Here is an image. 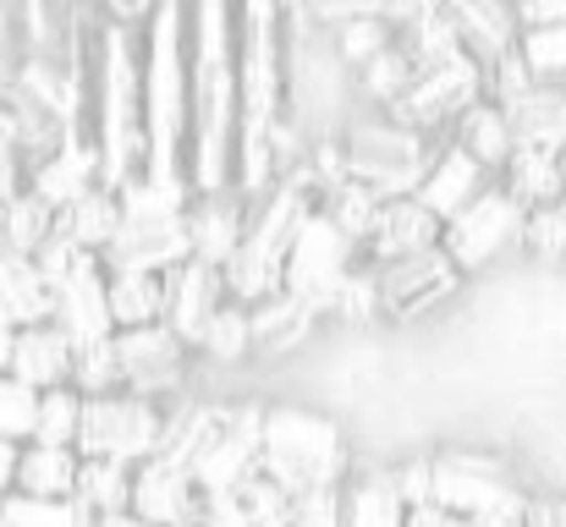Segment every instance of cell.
<instances>
[{
    "mask_svg": "<svg viewBox=\"0 0 566 527\" xmlns=\"http://www.w3.org/2000/svg\"><path fill=\"white\" fill-rule=\"evenodd\" d=\"M237 192L259 203L281 176V127L292 122L286 88V11L281 6H237Z\"/></svg>",
    "mask_w": 566,
    "mask_h": 527,
    "instance_id": "6da1fadb",
    "label": "cell"
},
{
    "mask_svg": "<svg viewBox=\"0 0 566 527\" xmlns=\"http://www.w3.org/2000/svg\"><path fill=\"white\" fill-rule=\"evenodd\" d=\"M188 61H192V133L188 181L198 198L237 192V6H188Z\"/></svg>",
    "mask_w": 566,
    "mask_h": 527,
    "instance_id": "7a4b0ae2",
    "label": "cell"
},
{
    "mask_svg": "<svg viewBox=\"0 0 566 527\" xmlns=\"http://www.w3.org/2000/svg\"><path fill=\"white\" fill-rule=\"evenodd\" d=\"M88 138L99 149L105 187L122 192L133 176L149 171L144 133V28L111 22L99 6L94 50H88Z\"/></svg>",
    "mask_w": 566,
    "mask_h": 527,
    "instance_id": "3957f363",
    "label": "cell"
},
{
    "mask_svg": "<svg viewBox=\"0 0 566 527\" xmlns=\"http://www.w3.org/2000/svg\"><path fill=\"white\" fill-rule=\"evenodd\" d=\"M144 133H149V171L188 176V133H192L188 6H155V17L144 28Z\"/></svg>",
    "mask_w": 566,
    "mask_h": 527,
    "instance_id": "277c9868",
    "label": "cell"
},
{
    "mask_svg": "<svg viewBox=\"0 0 566 527\" xmlns=\"http://www.w3.org/2000/svg\"><path fill=\"white\" fill-rule=\"evenodd\" d=\"M259 473L275 478L292 500L347 489L353 478V451L336 418L308 412V407H270L264 412V456Z\"/></svg>",
    "mask_w": 566,
    "mask_h": 527,
    "instance_id": "5b68a950",
    "label": "cell"
},
{
    "mask_svg": "<svg viewBox=\"0 0 566 527\" xmlns=\"http://www.w3.org/2000/svg\"><path fill=\"white\" fill-rule=\"evenodd\" d=\"M451 138H423L379 110H364L347 133H342V155H347V176L364 181L369 192H379L385 203L396 198H418V187L429 181L440 149Z\"/></svg>",
    "mask_w": 566,
    "mask_h": 527,
    "instance_id": "8992f818",
    "label": "cell"
},
{
    "mask_svg": "<svg viewBox=\"0 0 566 527\" xmlns=\"http://www.w3.org/2000/svg\"><path fill=\"white\" fill-rule=\"evenodd\" d=\"M171 434V407L116 390V396H94L83 407V434H77V456L83 462H122V467H144L166 451Z\"/></svg>",
    "mask_w": 566,
    "mask_h": 527,
    "instance_id": "52a82bcc",
    "label": "cell"
},
{
    "mask_svg": "<svg viewBox=\"0 0 566 527\" xmlns=\"http://www.w3.org/2000/svg\"><path fill=\"white\" fill-rule=\"evenodd\" d=\"M434 462V500L440 512H451L457 523H495V517H528V489L512 478V467L501 456H479V451H440Z\"/></svg>",
    "mask_w": 566,
    "mask_h": 527,
    "instance_id": "ba28073f",
    "label": "cell"
},
{
    "mask_svg": "<svg viewBox=\"0 0 566 527\" xmlns=\"http://www.w3.org/2000/svg\"><path fill=\"white\" fill-rule=\"evenodd\" d=\"M358 259H364V247H358L325 209H314V214L303 220L292 253H286V292L325 319L331 303H336V292L347 286V275H358Z\"/></svg>",
    "mask_w": 566,
    "mask_h": 527,
    "instance_id": "9c48e42d",
    "label": "cell"
},
{
    "mask_svg": "<svg viewBox=\"0 0 566 527\" xmlns=\"http://www.w3.org/2000/svg\"><path fill=\"white\" fill-rule=\"evenodd\" d=\"M484 99H490L484 66H479L473 55H457V61L423 72V77L407 88V99H401L396 110H385V116L401 122V127H412V133H423V138H451L457 122H462L473 105H484Z\"/></svg>",
    "mask_w": 566,
    "mask_h": 527,
    "instance_id": "30bf717a",
    "label": "cell"
},
{
    "mask_svg": "<svg viewBox=\"0 0 566 527\" xmlns=\"http://www.w3.org/2000/svg\"><path fill=\"white\" fill-rule=\"evenodd\" d=\"M528 209L495 181L479 203H468L451 225H446V236H440V247L451 253V264L462 270V275H479V270H490L501 253H512V247H523V236H528Z\"/></svg>",
    "mask_w": 566,
    "mask_h": 527,
    "instance_id": "8fae6325",
    "label": "cell"
},
{
    "mask_svg": "<svg viewBox=\"0 0 566 527\" xmlns=\"http://www.w3.org/2000/svg\"><path fill=\"white\" fill-rule=\"evenodd\" d=\"M264 412L270 407H253V401H237V407H220L214 418V434L203 440V451L192 456V484L203 495H237L253 473H259V456H264Z\"/></svg>",
    "mask_w": 566,
    "mask_h": 527,
    "instance_id": "7c38bea8",
    "label": "cell"
},
{
    "mask_svg": "<svg viewBox=\"0 0 566 527\" xmlns=\"http://www.w3.org/2000/svg\"><path fill=\"white\" fill-rule=\"evenodd\" d=\"M55 330L72 341L77 351L88 347H105V341H116V314H111V270H105V259H94V253H83L55 286Z\"/></svg>",
    "mask_w": 566,
    "mask_h": 527,
    "instance_id": "4fadbf2b",
    "label": "cell"
},
{
    "mask_svg": "<svg viewBox=\"0 0 566 527\" xmlns=\"http://www.w3.org/2000/svg\"><path fill=\"white\" fill-rule=\"evenodd\" d=\"M375 281H379V314H385V319H423V314L446 308V303L462 292L468 275L451 264L446 247H434V253L385 264V270H375Z\"/></svg>",
    "mask_w": 566,
    "mask_h": 527,
    "instance_id": "5bb4252c",
    "label": "cell"
},
{
    "mask_svg": "<svg viewBox=\"0 0 566 527\" xmlns=\"http://www.w3.org/2000/svg\"><path fill=\"white\" fill-rule=\"evenodd\" d=\"M192 264V225L188 220H127L122 236L105 253L111 275H177Z\"/></svg>",
    "mask_w": 566,
    "mask_h": 527,
    "instance_id": "9a60e30c",
    "label": "cell"
},
{
    "mask_svg": "<svg viewBox=\"0 0 566 527\" xmlns=\"http://www.w3.org/2000/svg\"><path fill=\"white\" fill-rule=\"evenodd\" d=\"M133 512L155 527H192L203 512V489L192 484V473L171 456H155L133 473Z\"/></svg>",
    "mask_w": 566,
    "mask_h": 527,
    "instance_id": "2e32d148",
    "label": "cell"
},
{
    "mask_svg": "<svg viewBox=\"0 0 566 527\" xmlns=\"http://www.w3.org/2000/svg\"><path fill=\"white\" fill-rule=\"evenodd\" d=\"M94 187H105V166H99V149H94L88 133H72L50 160H39V166L28 171V192H39L55 214L77 209Z\"/></svg>",
    "mask_w": 566,
    "mask_h": 527,
    "instance_id": "e0dca14e",
    "label": "cell"
},
{
    "mask_svg": "<svg viewBox=\"0 0 566 527\" xmlns=\"http://www.w3.org/2000/svg\"><path fill=\"white\" fill-rule=\"evenodd\" d=\"M440 236H446V225L418 203V198H396V203H385L375 220V236H369V247H364V264H401V259H418V253H434L440 247Z\"/></svg>",
    "mask_w": 566,
    "mask_h": 527,
    "instance_id": "ac0fdd59",
    "label": "cell"
},
{
    "mask_svg": "<svg viewBox=\"0 0 566 527\" xmlns=\"http://www.w3.org/2000/svg\"><path fill=\"white\" fill-rule=\"evenodd\" d=\"M231 297H226V275L214 270V264H182L177 275H166V325L198 347V336L209 330V319L226 308Z\"/></svg>",
    "mask_w": 566,
    "mask_h": 527,
    "instance_id": "d6986e66",
    "label": "cell"
},
{
    "mask_svg": "<svg viewBox=\"0 0 566 527\" xmlns=\"http://www.w3.org/2000/svg\"><path fill=\"white\" fill-rule=\"evenodd\" d=\"M490 187H495V176L484 171L462 144H446L440 160H434V171H429V181L418 187V203H423L440 225H451V220H457L468 203H479Z\"/></svg>",
    "mask_w": 566,
    "mask_h": 527,
    "instance_id": "ffe728a7",
    "label": "cell"
},
{
    "mask_svg": "<svg viewBox=\"0 0 566 527\" xmlns=\"http://www.w3.org/2000/svg\"><path fill=\"white\" fill-rule=\"evenodd\" d=\"M451 22H457V39H462V55H473L484 66V77L523 50V11L512 6H451Z\"/></svg>",
    "mask_w": 566,
    "mask_h": 527,
    "instance_id": "44dd1931",
    "label": "cell"
},
{
    "mask_svg": "<svg viewBox=\"0 0 566 527\" xmlns=\"http://www.w3.org/2000/svg\"><path fill=\"white\" fill-rule=\"evenodd\" d=\"M50 319H55V292H50L39 259L0 247V325L22 336V330H39Z\"/></svg>",
    "mask_w": 566,
    "mask_h": 527,
    "instance_id": "7402d4cb",
    "label": "cell"
},
{
    "mask_svg": "<svg viewBox=\"0 0 566 527\" xmlns=\"http://www.w3.org/2000/svg\"><path fill=\"white\" fill-rule=\"evenodd\" d=\"M192 225V259L198 264H214V270H226L231 264V253L242 247V236H248V198L242 192H214V198H198L188 214Z\"/></svg>",
    "mask_w": 566,
    "mask_h": 527,
    "instance_id": "603a6c76",
    "label": "cell"
},
{
    "mask_svg": "<svg viewBox=\"0 0 566 527\" xmlns=\"http://www.w3.org/2000/svg\"><path fill=\"white\" fill-rule=\"evenodd\" d=\"M72 368H77V347H72L55 325H39V330H22V336H17L11 379L28 384L33 396L66 390V384H72Z\"/></svg>",
    "mask_w": 566,
    "mask_h": 527,
    "instance_id": "cb8c5ba5",
    "label": "cell"
},
{
    "mask_svg": "<svg viewBox=\"0 0 566 527\" xmlns=\"http://www.w3.org/2000/svg\"><path fill=\"white\" fill-rule=\"evenodd\" d=\"M512 122L517 149H539V155H566V88L562 83H534L523 99L501 105Z\"/></svg>",
    "mask_w": 566,
    "mask_h": 527,
    "instance_id": "d4e9b609",
    "label": "cell"
},
{
    "mask_svg": "<svg viewBox=\"0 0 566 527\" xmlns=\"http://www.w3.org/2000/svg\"><path fill=\"white\" fill-rule=\"evenodd\" d=\"M451 144H462L484 171L506 176V166L517 160V138H512V122H506V110L495 105V99H484V105H473L462 122H457V133H451Z\"/></svg>",
    "mask_w": 566,
    "mask_h": 527,
    "instance_id": "484cf974",
    "label": "cell"
},
{
    "mask_svg": "<svg viewBox=\"0 0 566 527\" xmlns=\"http://www.w3.org/2000/svg\"><path fill=\"white\" fill-rule=\"evenodd\" d=\"M407 500L396 489V473H364L342 489V527H407Z\"/></svg>",
    "mask_w": 566,
    "mask_h": 527,
    "instance_id": "4316f807",
    "label": "cell"
},
{
    "mask_svg": "<svg viewBox=\"0 0 566 527\" xmlns=\"http://www.w3.org/2000/svg\"><path fill=\"white\" fill-rule=\"evenodd\" d=\"M133 473L138 467H122V462H83V478H77V495H72L83 527H99L105 517L133 512Z\"/></svg>",
    "mask_w": 566,
    "mask_h": 527,
    "instance_id": "83f0119b",
    "label": "cell"
},
{
    "mask_svg": "<svg viewBox=\"0 0 566 527\" xmlns=\"http://www.w3.org/2000/svg\"><path fill=\"white\" fill-rule=\"evenodd\" d=\"M116 198H122V214L127 220H188L192 203H198L188 176H160V171L133 176Z\"/></svg>",
    "mask_w": 566,
    "mask_h": 527,
    "instance_id": "f1b7e54d",
    "label": "cell"
},
{
    "mask_svg": "<svg viewBox=\"0 0 566 527\" xmlns=\"http://www.w3.org/2000/svg\"><path fill=\"white\" fill-rule=\"evenodd\" d=\"M83 478V456L77 451H50V445H22V467H17V495L33 500H72Z\"/></svg>",
    "mask_w": 566,
    "mask_h": 527,
    "instance_id": "f546056e",
    "label": "cell"
},
{
    "mask_svg": "<svg viewBox=\"0 0 566 527\" xmlns=\"http://www.w3.org/2000/svg\"><path fill=\"white\" fill-rule=\"evenodd\" d=\"M501 187L528 209V214H539V209H556L566 198V171H562V155H539V149H517V160L506 166L501 176Z\"/></svg>",
    "mask_w": 566,
    "mask_h": 527,
    "instance_id": "4dcf8cb0",
    "label": "cell"
},
{
    "mask_svg": "<svg viewBox=\"0 0 566 527\" xmlns=\"http://www.w3.org/2000/svg\"><path fill=\"white\" fill-rule=\"evenodd\" d=\"M122 225H127V214H122V198H116L111 187H94L77 209L61 214V231H66L83 253H94V259L111 253V242L122 236Z\"/></svg>",
    "mask_w": 566,
    "mask_h": 527,
    "instance_id": "1f68e13d",
    "label": "cell"
},
{
    "mask_svg": "<svg viewBox=\"0 0 566 527\" xmlns=\"http://www.w3.org/2000/svg\"><path fill=\"white\" fill-rule=\"evenodd\" d=\"M248 319H253V351H286L319 330V314L308 303H297L292 292L270 297L264 308H248Z\"/></svg>",
    "mask_w": 566,
    "mask_h": 527,
    "instance_id": "d6a6232c",
    "label": "cell"
},
{
    "mask_svg": "<svg viewBox=\"0 0 566 527\" xmlns=\"http://www.w3.org/2000/svg\"><path fill=\"white\" fill-rule=\"evenodd\" d=\"M55 225H61V214L39 192H17L0 209V247L6 253H22V259H39V247L55 236Z\"/></svg>",
    "mask_w": 566,
    "mask_h": 527,
    "instance_id": "836d02e7",
    "label": "cell"
},
{
    "mask_svg": "<svg viewBox=\"0 0 566 527\" xmlns=\"http://www.w3.org/2000/svg\"><path fill=\"white\" fill-rule=\"evenodd\" d=\"M111 314H116V336L166 325V281L160 275H111Z\"/></svg>",
    "mask_w": 566,
    "mask_h": 527,
    "instance_id": "e575fe53",
    "label": "cell"
},
{
    "mask_svg": "<svg viewBox=\"0 0 566 527\" xmlns=\"http://www.w3.org/2000/svg\"><path fill=\"white\" fill-rule=\"evenodd\" d=\"M83 407H88V396H77L72 384H66V390L39 396V423H33V440H28V445L77 451V434H83Z\"/></svg>",
    "mask_w": 566,
    "mask_h": 527,
    "instance_id": "d590c367",
    "label": "cell"
},
{
    "mask_svg": "<svg viewBox=\"0 0 566 527\" xmlns=\"http://www.w3.org/2000/svg\"><path fill=\"white\" fill-rule=\"evenodd\" d=\"M192 357H203V362H220V368H231V362H248V357H253V319H248V308L226 303V308L209 319V330L198 336Z\"/></svg>",
    "mask_w": 566,
    "mask_h": 527,
    "instance_id": "8d00e7d4",
    "label": "cell"
},
{
    "mask_svg": "<svg viewBox=\"0 0 566 527\" xmlns=\"http://www.w3.org/2000/svg\"><path fill=\"white\" fill-rule=\"evenodd\" d=\"M319 209L358 242V247H369V236H375V220H379V209H385V198L379 192H369L364 181H342V187H331L325 198H319Z\"/></svg>",
    "mask_w": 566,
    "mask_h": 527,
    "instance_id": "74e56055",
    "label": "cell"
},
{
    "mask_svg": "<svg viewBox=\"0 0 566 527\" xmlns=\"http://www.w3.org/2000/svg\"><path fill=\"white\" fill-rule=\"evenodd\" d=\"M237 506H242V517L253 527H297V500H292L275 478H264V473H253V478L237 489Z\"/></svg>",
    "mask_w": 566,
    "mask_h": 527,
    "instance_id": "f35d334b",
    "label": "cell"
},
{
    "mask_svg": "<svg viewBox=\"0 0 566 527\" xmlns=\"http://www.w3.org/2000/svg\"><path fill=\"white\" fill-rule=\"evenodd\" d=\"M72 390H77V396H88V401H94V396H116V390H127V379H122V357H116V341L77 351Z\"/></svg>",
    "mask_w": 566,
    "mask_h": 527,
    "instance_id": "ab89813d",
    "label": "cell"
},
{
    "mask_svg": "<svg viewBox=\"0 0 566 527\" xmlns=\"http://www.w3.org/2000/svg\"><path fill=\"white\" fill-rule=\"evenodd\" d=\"M0 527H83L72 500H33V495H6L0 500Z\"/></svg>",
    "mask_w": 566,
    "mask_h": 527,
    "instance_id": "60d3db41",
    "label": "cell"
},
{
    "mask_svg": "<svg viewBox=\"0 0 566 527\" xmlns=\"http://www.w3.org/2000/svg\"><path fill=\"white\" fill-rule=\"evenodd\" d=\"M33 423H39V396L28 384H17L11 373H0V440L28 445L33 440Z\"/></svg>",
    "mask_w": 566,
    "mask_h": 527,
    "instance_id": "b9f144b4",
    "label": "cell"
},
{
    "mask_svg": "<svg viewBox=\"0 0 566 527\" xmlns=\"http://www.w3.org/2000/svg\"><path fill=\"white\" fill-rule=\"evenodd\" d=\"M17 192H28V155H22V138H17L11 110L0 105V209H6Z\"/></svg>",
    "mask_w": 566,
    "mask_h": 527,
    "instance_id": "7bdbcfd3",
    "label": "cell"
},
{
    "mask_svg": "<svg viewBox=\"0 0 566 527\" xmlns=\"http://www.w3.org/2000/svg\"><path fill=\"white\" fill-rule=\"evenodd\" d=\"M523 247L539 253V259H566V198L556 203V209H539V214L528 220Z\"/></svg>",
    "mask_w": 566,
    "mask_h": 527,
    "instance_id": "ee69618b",
    "label": "cell"
},
{
    "mask_svg": "<svg viewBox=\"0 0 566 527\" xmlns=\"http://www.w3.org/2000/svg\"><path fill=\"white\" fill-rule=\"evenodd\" d=\"M523 527H566V500H556V495H534Z\"/></svg>",
    "mask_w": 566,
    "mask_h": 527,
    "instance_id": "f6af8a7d",
    "label": "cell"
},
{
    "mask_svg": "<svg viewBox=\"0 0 566 527\" xmlns=\"http://www.w3.org/2000/svg\"><path fill=\"white\" fill-rule=\"evenodd\" d=\"M17 467H22V445L17 440H0V500L17 489Z\"/></svg>",
    "mask_w": 566,
    "mask_h": 527,
    "instance_id": "bcb514c9",
    "label": "cell"
},
{
    "mask_svg": "<svg viewBox=\"0 0 566 527\" xmlns=\"http://www.w3.org/2000/svg\"><path fill=\"white\" fill-rule=\"evenodd\" d=\"M11 351H17V330L0 325V373H11Z\"/></svg>",
    "mask_w": 566,
    "mask_h": 527,
    "instance_id": "7dc6e473",
    "label": "cell"
},
{
    "mask_svg": "<svg viewBox=\"0 0 566 527\" xmlns=\"http://www.w3.org/2000/svg\"><path fill=\"white\" fill-rule=\"evenodd\" d=\"M99 527H155V523H144L138 512H122V517H105Z\"/></svg>",
    "mask_w": 566,
    "mask_h": 527,
    "instance_id": "c3c4849f",
    "label": "cell"
},
{
    "mask_svg": "<svg viewBox=\"0 0 566 527\" xmlns=\"http://www.w3.org/2000/svg\"><path fill=\"white\" fill-rule=\"evenodd\" d=\"M468 527H523L517 517H495V523H468Z\"/></svg>",
    "mask_w": 566,
    "mask_h": 527,
    "instance_id": "681fc988",
    "label": "cell"
}]
</instances>
